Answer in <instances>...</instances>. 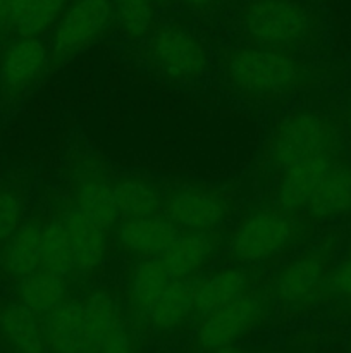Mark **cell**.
Here are the masks:
<instances>
[{"label": "cell", "instance_id": "4316f807", "mask_svg": "<svg viewBox=\"0 0 351 353\" xmlns=\"http://www.w3.org/2000/svg\"><path fill=\"white\" fill-rule=\"evenodd\" d=\"M114 19L127 38L141 40L153 30L155 6L151 0H112Z\"/></svg>", "mask_w": 351, "mask_h": 353}, {"label": "cell", "instance_id": "277c9868", "mask_svg": "<svg viewBox=\"0 0 351 353\" xmlns=\"http://www.w3.org/2000/svg\"><path fill=\"white\" fill-rule=\"evenodd\" d=\"M341 131L336 121L313 109H299L288 114L275 126L268 143L270 162L279 169L320 155H334L341 148Z\"/></svg>", "mask_w": 351, "mask_h": 353}, {"label": "cell", "instance_id": "7c38bea8", "mask_svg": "<svg viewBox=\"0 0 351 353\" xmlns=\"http://www.w3.org/2000/svg\"><path fill=\"white\" fill-rule=\"evenodd\" d=\"M336 161L334 155H320L281 171L275 190V205L289 214L305 210Z\"/></svg>", "mask_w": 351, "mask_h": 353}, {"label": "cell", "instance_id": "5bb4252c", "mask_svg": "<svg viewBox=\"0 0 351 353\" xmlns=\"http://www.w3.org/2000/svg\"><path fill=\"white\" fill-rule=\"evenodd\" d=\"M41 221L26 219L0 245L2 274L19 281L41 268Z\"/></svg>", "mask_w": 351, "mask_h": 353}, {"label": "cell", "instance_id": "52a82bcc", "mask_svg": "<svg viewBox=\"0 0 351 353\" xmlns=\"http://www.w3.org/2000/svg\"><path fill=\"white\" fill-rule=\"evenodd\" d=\"M332 264L326 248H308L288 259L270 281V296L292 310L313 305L326 293Z\"/></svg>", "mask_w": 351, "mask_h": 353}, {"label": "cell", "instance_id": "30bf717a", "mask_svg": "<svg viewBox=\"0 0 351 353\" xmlns=\"http://www.w3.org/2000/svg\"><path fill=\"white\" fill-rule=\"evenodd\" d=\"M50 69L48 45L38 37L19 34L0 55V90L10 99L26 95Z\"/></svg>", "mask_w": 351, "mask_h": 353}, {"label": "cell", "instance_id": "603a6c76", "mask_svg": "<svg viewBox=\"0 0 351 353\" xmlns=\"http://www.w3.org/2000/svg\"><path fill=\"white\" fill-rule=\"evenodd\" d=\"M171 281V274L160 259H138L127 274V296L133 309L141 316H147Z\"/></svg>", "mask_w": 351, "mask_h": 353}, {"label": "cell", "instance_id": "ba28073f", "mask_svg": "<svg viewBox=\"0 0 351 353\" xmlns=\"http://www.w3.org/2000/svg\"><path fill=\"white\" fill-rule=\"evenodd\" d=\"M162 212L179 231L212 233L227 221L231 203L213 186L182 183L162 196Z\"/></svg>", "mask_w": 351, "mask_h": 353}, {"label": "cell", "instance_id": "d6a6232c", "mask_svg": "<svg viewBox=\"0 0 351 353\" xmlns=\"http://www.w3.org/2000/svg\"><path fill=\"white\" fill-rule=\"evenodd\" d=\"M12 6H14V0H0V21L9 23Z\"/></svg>", "mask_w": 351, "mask_h": 353}, {"label": "cell", "instance_id": "ac0fdd59", "mask_svg": "<svg viewBox=\"0 0 351 353\" xmlns=\"http://www.w3.org/2000/svg\"><path fill=\"white\" fill-rule=\"evenodd\" d=\"M43 331L47 348L52 353H86L83 303L65 300L45 314Z\"/></svg>", "mask_w": 351, "mask_h": 353}, {"label": "cell", "instance_id": "7402d4cb", "mask_svg": "<svg viewBox=\"0 0 351 353\" xmlns=\"http://www.w3.org/2000/svg\"><path fill=\"white\" fill-rule=\"evenodd\" d=\"M74 207L105 231L112 230L120 221L112 195V185L98 176L79 179L74 188Z\"/></svg>", "mask_w": 351, "mask_h": 353}, {"label": "cell", "instance_id": "2e32d148", "mask_svg": "<svg viewBox=\"0 0 351 353\" xmlns=\"http://www.w3.org/2000/svg\"><path fill=\"white\" fill-rule=\"evenodd\" d=\"M215 241L212 233L179 231L172 243L160 255V261L172 279H186L202 271L213 257Z\"/></svg>", "mask_w": 351, "mask_h": 353}, {"label": "cell", "instance_id": "3957f363", "mask_svg": "<svg viewBox=\"0 0 351 353\" xmlns=\"http://www.w3.org/2000/svg\"><path fill=\"white\" fill-rule=\"evenodd\" d=\"M143 55L158 78L176 85L202 81L209 76L213 62L205 40L191 28L176 23L151 30Z\"/></svg>", "mask_w": 351, "mask_h": 353}, {"label": "cell", "instance_id": "d590c367", "mask_svg": "<svg viewBox=\"0 0 351 353\" xmlns=\"http://www.w3.org/2000/svg\"><path fill=\"white\" fill-rule=\"evenodd\" d=\"M151 2H153L155 6H165V3H167L169 0H151Z\"/></svg>", "mask_w": 351, "mask_h": 353}, {"label": "cell", "instance_id": "9c48e42d", "mask_svg": "<svg viewBox=\"0 0 351 353\" xmlns=\"http://www.w3.org/2000/svg\"><path fill=\"white\" fill-rule=\"evenodd\" d=\"M267 317V299L262 293L246 290L202 317L196 330V345L205 352H215L236 345L246 334L257 330Z\"/></svg>", "mask_w": 351, "mask_h": 353}, {"label": "cell", "instance_id": "e0dca14e", "mask_svg": "<svg viewBox=\"0 0 351 353\" xmlns=\"http://www.w3.org/2000/svg\"><path fill=\"white\" fill-rule=\"evenodd\" d=\"M76 259V271L93 272L107 259L105 230L96 226L74 205L61 217Z\"/></svg>", "mask_w": 351, "mask_h": 353}, {"label": "cell", "instance_id": "44dd1931", "mask_svg": "<svg viewBox=\"0 0 351 353\" xmlns=\"http://www.w3.org/2000/svg\"><path fill=\"white\" fill-rule=\"evenodd\" d=\"M16 300L36 316H45L67 300V279L40 268L17 281Z\"/></svg>", "mask_w": 351, "mask_h": 353}, {"label": "cell", "instance_id": "83f0119b", "mask_svg": "<svg viewBox=\"0 0 351 353\" xmlns=\"http://www.w3.org/2000/svg\"><path fill=\"white\" fill-rule=\"evenodd\" d=\"M65 2L67 0H33L12 23L14 30L23 37L40 38L45 31L55 26L64 12Z\"/></svg>", "mask_w": 351, "mask_h": 353}, {"label": "cell", "instance_id": "836d02e7", "mask_svg": "<svg viewBox=\"0 0 351 353\" xmlns=\"http://www.w3.org/2000/svg\"><path fill=\"white\" fill-rule=\"evenodd\" d=\"M346 126L348 131L351 134V90H350V95H348V102H346Z\"/></svg>", "mask_w": 351, "mask_h": 353}, {"label": "cell", "instance_id": "4fadbf2b", "mask_svg": "<svg viewBox=\"0 0 351 353\" xmlns=\"http://www.w3.org/2000/svg\"><path fill=\"white\" fill-rule=\"evenodd\" d=\"M19 300L0 302V345L9 353H47L43 323Z\"/></svg>", "mask_w": 351, "mask_h": 353}, {"label": "cell", "instance_id": "d4e9b609", "mask_svg": "<svg viewBox=\"0 0 351 353\" xmlns=\"http://www.w3.org/2000/svg\"><path fill=\"white\" fill-rule=\"evenodd\" d=\"M83 303V317H85L86 353H98L103 340L119 323L120 317L117 300L109 290L98 288L89 293Z\"/></svg>", "mask_w": 351, "mask_h": 353}, {"label": "cell", "instance_id": "f1b7e54d", "mask_svg": "<svg viewBox=\"0 0 351 353\" xmlns=\"http://www.w3.org/2000/svg\"><path fill=\"white\" fill-rule=\"evenodd\" d=\"M24 221V199L17 190L0 186V245Z\"/></svg>", "mask_w": 351, "mask_h": 353}, {"label": "cell", "instance_id": "e575fe53", "mask_svg": "<svg viewBox=\"0 0 351 353\" xmlns=\"http://www.w3.org/2000/svg\"><path fill=\"white\" fill-rule=\"evenodd\" d=\"M212 353H246V352H243L241 348H237L236 345H231V347H224V348H220V350H215Z\"/></svg>", "mask_w": 351, "mask_h": 353}, {"label": "cell", "instance_id": "8fae6325", "mask_svg": "<svg viewBox=\"0 0 351 353\" xmlns=\"http://www.w3.org/2000/svg\"><path fill=\"white\" fill-rule=\"evenodd\" d=\"M179 230L165 216L120 217L116 224L117 245L124 254L138 259H157L178 236Z\"/></svg>", "mask_w": 351, "mask_h": 353}, {"label": "cell", "instance_id": "d6986e66", "mask_svg": "<svg viewBox=\"0 0 351 353\" xmlns=\"http://www.w3.org/2000/svg\"><path fill=\"white\" fill-rule=\"evenodd\" d=\"M250 290L248 272L241 265H227L212 272L193 286V309L196 317H205Z\"/></svg>", "mask_w": 351, "mask_h": 353}, {"label": "cell", "instance_id": "8d00e7d4", "mask_svg": "<svg viewBox=\"0 0 351 353\" xmlns=\"http://www.w3.org/2000/svg\"><path fill=\"white\" fill-rule=\"evenodd\" d=\"M267 353H282V352H267Z\"/></svg>", "mask_w": 351, "mask_h": 353}, {"label": "cell", "instance_id": "8992f818", "mask_svg": "<svg viewBox=\"0 0 351 353\" xmlns=\"http://www.w3.org/2000/svg\"><path fill=\"white\" fill-rule=\"evenodd\" d=\"M112 21V0H72L52 30V68H62L88 50L107 33Z\"/></svg>", "mask_w": 351, "mask_h": 353}, {"label": "cell", "instance_id": "9a60e30c", "mask_svg": "<svg viewBox=\"0 0 351 353\" xmlns=\"http://www.w3.org/2000/svg\"><path fill=\"white\" fill-rule=\"evenodd\" d=\"M305 210L319 223H334L351 216V164L334 162Z\"/></svg>", "mask_w": 351, "mask_h": 353}, {"label": "cell", "instance_id": "484cf974", "mask_svg": "<svg viewBox=\"0 0 351 353\" xmlns=\"http://www.w3.org/2000/svg\"><path fill=\"white\" fill-rule=\"evenodd\" d=\"M41 268L67 278L76 271V259L62 219L43 223L41 231Z\"/></svg>", "mask_w": 351, "mask_h": 353}, {"label": "cell", "instance_id": "6da1fadb", "mask_svg": "<svg viewBox=\"0 0 351 353\" xmlns=\"http://www.w3.org/2000/svg\"><path fill=\"white\" fill-rule=\"evenodd\" d=\"M220 72L231 92L250 100L284 99L313 79L312 65L301 61L296 52L250 43L226 52Z\"/></svg>", "mask_w": 351, "mask_h": 353}, {"label": "cell", "instance_id": "cb8c5ba5", "mask_svg": "<svg viewBox=\"0 0 351 353\" xmlns=\"http://www.w3.org/2000/svg\"><path fill=\"white\" fill-rule=\"evenodd\" d=\"M110 185L120 217H147L160 214L164 195L148 179L123 176Z\"/></svg>", "mask_w": 351, "mask_h": 353}, {"label": "cell", "instance_id": "1f68e13d", "mask_svg": "<svg viewBox=\"0 0 351 353\" xmlns=\"http://www.w3.org/2000/svg\"><path fill=\"white\" fill-rule=\"evenodd\" d=\"M182 3H184L188 9H193V10H206L210 9L212 6H215L219 0H181Z\"/></svg>", "mask_w": 351, "mask_h": 353}, {"label": "cell", "instance_id": "4dcf8cb0", "mask_svg": "<svg viewBox=\"0 0 351 353\" xmlns=\"http://www.w3.org/2000/svg\"><path fill=\"white\" fill-rule=\"evenodd\" d=\"M98 353H134L133 333L123 319L107 334Z\"/></svg>", "mask_w": 351, "mask_h": 353}, {"label": "cell", "instance_id": "7a4b0ae2", "mask_svg": "<svg viewBox=\"0 0 351 353\" xmlns=\"http://www.w3.org/2000/svg\"><path fill=\"white\" fill-rule=\"evenodd\" d=\"M244 41L265 48L298 52L319 37V23L296 0H248L237 17Z\"/></svg>", "mask_w": 351, "mask_h": 353}, {"label": "cell", "instance_id": "ffe728a7", "mask_svg": "<svg viewBox=\"0 0 351 353\" xmlns=\"http://www.w3.org/2000/svg\"><path fill=\"white\" fill-rule=\"evenodd\" d=\"M191 316H195L193 286L186 279H172L145 317L151 330L165 334L184 326Z\"/></svg>", "mask_w": 351, "mask_h": 353}, {"label": "cell", "instance_id": "f546056e", "mask_svg": "<svg viewBox=\"0 0 351 353\" xmlns=\"http://www.w3.org/2000/svg\"><path fill=\"white\" fill-rule=\"evenodd\" d=\"M326 295L337 302L351 305V250L330 268Z\"/></svg>", "mask_w": 351, "mask_h": 353}, {"label": "cell", "instance_id": "5b68a950", "mask_svg": "<svg viewBox=\"0 0 351 353\" xmlns=\"http://www.w3.org/2000/svg\"><path fill=\"white\" fill-rule=\"evenodd\" d=\"M296 238L291 214L275 207L251 210L229 240V252L240 265H253L282 254Z\"/></svg>", "mask_w": 351, "mask_h": 353}]
</instances>
